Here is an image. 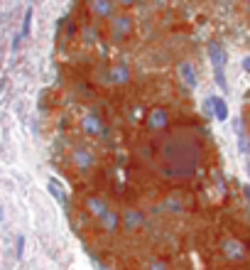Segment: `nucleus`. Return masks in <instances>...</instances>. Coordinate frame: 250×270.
<instances>
[{
    "label": "nucleus",
    "mask_w": 250,
    "mask_h": 270,
    "mask_svg": "<svg viewBox=\"0 0 250 270\" xmlns=\"http://www.w3.org/2000/svg\"><path fill=\"white\" fill-rule=\"evenodd\" d=\"M137 111H140L137 106H130V108H128V121H130V123H137V118H140Z\"/></svg>",
    "instance_id": "21"
},
{
    "label": "nucleus",
    "mask_w": 250,
    "mask_h": 270,
    "mask_svg": "<svg viewBox=\"0 0 250 270\" xmlns=\"http://www.w3.org/2000/svg\"><path fill=\"white\" fill-rule=\"evenodd\" d=\"M240 189H243V194H245V199H248V202H250V182H245V184H243Z\"/></svg>",
    "instance_id": "24"
},
{
    "label": "nucleus",
    "mask_w": 250,
    "mask_h": 270,
    "mask_svg": "<svg viewBox=\"0 0 250 270\" xmlns=\"http://www.w3.org/2000/svg\"><path fill=\"white\" fill-rule=\"evenodd\" d=\"M162 209H167L170 214H179V211L184 209V204H182L179 197H172V194H170V197L164 199V204H162Z\"/></svg>",
    "instance_id": "17"
},
{
    "label": "nucleus",
    "mask_w": 250,
    "mask_h": 270,
    "mask_svg": "<svg viewBox=\"0 0 250 270\" xmlns=\"http://www.w3.org/2000/svg\"><path fill=\"white\" fill-rule=\"evenodd\" d=\"M177 74H179L182 84L189 91L199 89V74H196V67H194L192 62H186V59H184V62H179V64H177Z\"/></svg>",
    "instance_id": "11"
},
{
    "label": "nucleus",
    "mask_w": 250,
    "mask_h": 270,
    "mask_svg": "<svg viewBox=\"0 0 250 270\" xmlns=\"http://www.w3.org/2000/svg\"><path fill=\"white\" fill-rule=\"evenodd\" d=\"M81 130L89 135V138H106L108 135V128L103 123V118L93 108L81 115Z\"/></svg>",
    "instance_id": "5"
},
{
    "label": "nucleus",
    "mask_w": 250,
    "mask_h": 270,
    "mask_svg": "<svg viewBox=\"0 0 250 270\" xmlns=\"http://www.w3.org/2000/svg\"><path fill=\"white\" fill-rule=\"evenodd\" d=\"M221 253H223V258L231 260V263H243V260L248 258V248L233 236L221 238Z\"/></svg>",
    "instance_id": "7"
},
{
    "label": "nucleus",
    "mask_w": 250,
    "mask_h": 270,
    "mask_svg": "<svg viewBox=\"0 0 250 270\" xmlns=\"http://www.w3.org/2000/svg\"><path fill=\"white\" fill-rule=\"evenodd\" d=\"M115 5H118V8H123V10H128V8L137 5V0H115Z\"/></svg>",
    "instance_id": "22"
},
{
    "label": "nucleus",
    "mask_w": 250,
    "mask_h": 270,
    "mask_svg": "<svg viewBox=\"0 0 250 270\" xmlns=\"http://www.w3.org/2000/svg\"><path fill=\"white\" fill-rule=\"evenodd\" d=\"M240 67H243V71H250V54L240 59Z\"/></svg>",
    "instance_id": "23"
},
{
    "label": "nucleus",
    "mask_w": 250,
    "mask_h": 270,
    "mask_svg": "<svg viewBox=\"0 0 250 270\" xmlns=\"http://www.w3.org/2000/svg\"><path fill=\"white\" fill-rule=\"evenodd\" d=\"M142 125L148 128L150 133H162V130H167V128H170V111L162 108V106L150 108V111L145 113V118H142Z\"/></svg>",
    "instance_id": "4"
},
{
    "label": "nucleus",
    "mask_w": 250,
    "mask_h": 270,
    "mask_svg": "<svg viewBox=\"0 0 250 270\" xmlns=\"http://www.w3.org/2000/svg\"><path fill=\"white\" fill-rule=\"evenodd\" d=\"M233 125H236L240 152H243V155H250V143H248V133H245V128H243V121H240V118H233Z\"/></svg>",
    "instance_id": "15"
},
{
    "label": "nucleus",
    "mask_w": 250,
    "mask_h": 270,
    "mask_svg": "<svg viewBox=\"0 0 250 270\" xmlns=\"http://www.w3.org/2000/svg\"><path fill=\"white\" fill-rule=\"evenodd\" d=\"M130 76H133L130 67L118 62V64H111V67H108V71H106V84H111V86H123V84L130 81Z\"/></svg>",
    "instance_id": "10"
},
{
    "label": "nucleus",
    "mask_w": 250,
    "mask_h": 270,
    "mask_svg": "<svg viewBox=\"0 0 250 270\" xmlns=\"http://www.w3.org/2000/svg\"><path fill=\"white\" fill-rule=\"evenodd\" d=\"M115 0H86V10L93 20H101V23H108L111 17H115Z\"/></svg>",
    "instance_id": "6"
},
{
    "label": "nucleus",
    "mask_w": 250,
    "mask_h": 270,
    "mask_svg": "<svg viewBox=\"0 0 250 270\" xmlns=\"http://www.w3.org/2000/svg\"><path fill=\"white\" fill-rule=\"evenodd\" d=\"M0 221H3V206H0Z\"/></svg>",
    "instance_id": "25"
},
{
    "label": "nucleus",
    "mask_w": 250,
    "mask_h": 270,
    "mask_svg": "<svg viewBox=\"0 0 250 270\" xmlns=\"http://www.w3.org/2000/svg\"><path fill=\"white\" fill-rule=\"evenodd\" d=\"M209 62H211V67H214V79H216V84L221 86V89L226 91V49H223V45L218 42V40H211L209 42Z\"/></svg>",
    "instance_id": "2"
},
{
    "label": "nucleus",
    "mask_w": 250,
    "mask_h": 270,
    "mask_svg": "<svg viewBox=\"0 0 250 270\" xmlns=\"http://www.w3.org/2000/svg\"><path fill=\"white\" fill-rule=\"evenodd\" d=\"M135 32V20L128 12H118L115 17L108 20V40L113 45H123L125 40H130Z\"/></svg>",
    "instance_id": "1"
},
{
    "label": "nucleus",
    "mask_w": 250,
    "mask_h": 270,
    "mask_svg": "<svg viewBox=\"0 0 250 270\" xmlns=\"http://www.w3.org/2000/svg\"><path fill=\"white\" fill-rule=\"evenodd\" d=\"M47 187H49V194L57 199V202H61V204H67V199H64V191H61V187H59L54 180H49L47 182Z\"/></svg>",
    "instance_id": "19"
},
{
    "label": "nucleus",
    "mask_w": 250,
    "mask_h": 270,
    "mask_svg": "<svg viewBox=\"0 0 250 270\" xmlns=\"http://www.w3.org/2000/svg\"><path fill=\"white\" fill-rule=\"evenodd\" d=\"M98 228L106 236H115L123 228V211H118L115 206H108V211L98 219Z\"/></svg>",
    "instance_id": "8"
},
{
    "label": "nucleus",
    "mask_w": 250,
    "mask_h": 270,
    "mask_svg": "<svg viewBox=\"0 0 250 270\" xmlns=\"http://www.w3.org/2000/svg\"><path fill=\"white\" fill-rule=\"evenodd\" d=\"M145 228V214H142V209H135V206H128L123 209V231L128 236H133L137 231H142Z\"/></svg>",
    "instance_id": "9"
},
{
    "label": "nucleus",
    "mask_w": 250,
    "mask_h": 270,
    "mask_svg": "<svg viewBox=\"0 0 250 270\" xmlns=\"http://www.w3.org/2000/svg\"><path fill=\"white\" fill-rule=\"evenodd\" d=\"M204 108L209 115H214L216 121H228V103L223 101V96H209L204 101Z\"/></svg>",
    "instance_id": "12"
},
{
    "label": "nucleus",
    "mask_w": 250,
    "mask_h": 270,
    "mask_svg": "<svg viewBox=\"0 0 250 270\" xmlns=\"http://www.w3.org/2000/svg\"><path fill=\"white\" fill-rule=\"evenodd\" d=\"M108 206H111V204L106 202L103 197H98V194H89V197L84 199V209H86V214L91 216V219H96V221L108 211Z\"/></svg>",
    "instance_id": "13"
},
{
    "label": "nucleus",
    "mask_w": 250,
    "mask_h": 270,
    "mask_svg": "<svg viewBox=\"0 0 250 270\" xmlns=\"http://www.w3.org/2000/svg\"><path fill=\"white\" fill-rule=\"evenodd\" d=\"M142 270H170V263H167V260H162V258H150Z\"/></svg>",
    "instance_id": "18"
},
{
    "label": "nucleus",
    "mask_w": 250,
    "mask_h": 270,
    "mask_svg": "<svg viewBox=\"0 0 250 270\" xmlns=\"http://www.w3.org/2000/svg\"><path fill=\"white\" fill-rule=\"evenodd\" d=\"M69 160L76 172H91L96 165H98V158L89 145H74L71 152H69Z\"/></svg>",
    "instance_id": "3"
},
{
    "label": "nucleus",
    "mask_w": 250,
    "mask_h": 270,
    "mask_svg": "<svg viewBox=\"0 0 250 270\" xmlns=\"http://www.w3.org/2000/svg\"><path fill=\"white\" fill-rule=\"evenodd\" d=\"M23 253H25V236L20 234V236L15 238V256H17V258H23Z\"/></svg>",
    "instance_id": "20"
},
{
    "label": "nucleus",
    "mask_w": 250,
    "mask_h": 270,
    "mask_svg": "<svg viewBox=\"0 0 250 270\" xmlns=\"http://www.w3.org/2000/svg\"><path fill=\"white\" fill-rule=\"evenodd\" d=\"M81 42L86 47H93L96 42H98V30L96 27H91V25H86V27H81Z\"/></svg>",
    "instance_id": "16"
},
{
    "label": "nucleus",
    "mask_w": 250,
    "mask_h": 270,
    "mask_svg": "<svg viewBox=\"0 0 250 270\" xmlns=\"http://www.w3.org/2000/svg\"><path fill=\"white\" fill-rule=\"evenodd\" d=\"M32 15H34V10H32V8H27V10H25L23 27H20V32L15 34V40H12V49H15V52H17V47H20V42H23L25 37L30 34V30H32Z\"/></svg>",
    "instance_id": "14"
},
{
    "label": "nucleus",
    "mask_w": 250,
    "mask_h": 270,
    "mask_svg": "<svg viewBox=\"0 0 250 270\" xmlns=\"http://www.w3.org/2000/svg\"><path fill=\"white\" fill-rule=\"evenodd\" d=\"M245 5H248V10H250V0H245Z\"/></svg>",
    "instance_id": "26"
}]
</instances>
